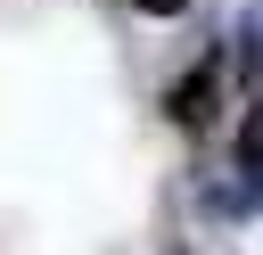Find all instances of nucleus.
Returning a JSON list of instances; mask_svg holds the SVG:
<instances>
[{
  "label": "nucleus",
  "instance_id": "f03ea898",
  "mask_svg": "<svg viewBox=\"0 0 263 255\" xmlns=\"http://www.w3.org/2000/svg\"><path fill=\"white\" fill-rule=\"evenodd\" d=\"M238 173H247V181H263V99H255V115L238 123Z\"/></svg>",
  "mask_w": 263,
  "mask_h": 255
},
{
  "label": "nucleus",
  "instance_id": "7ed1b4c3",
  "mask_svg": "<svg viewBox=\"0 0 263 255\" xmlns=\"http://www.w3.org/2000/svg\"><path fill=\"white\" fill-rule=\"evenodd\" d=\"M140 8H148V16H181L189 0H140Z\"/></svg>",
  "mask_w": 263,
  "mask_h": 255
},
{
  "label": "nucleus",
  "instance_id": "f257e3e1",
  "mask_svg": "<svg viewBox=\"0 0 263 255\" xmlns=\"http://www.w3.org/2000/svg\"><path fill=\"white\" fill-rule=\"evenodd\" d=\"M214 90H222V66H197V74H181V82H173V99H164V107H173V123L205 132V123H214Z\"/></svg>",
  "mask_w": 263,
  "mask_h": 255
}]
</instances>
